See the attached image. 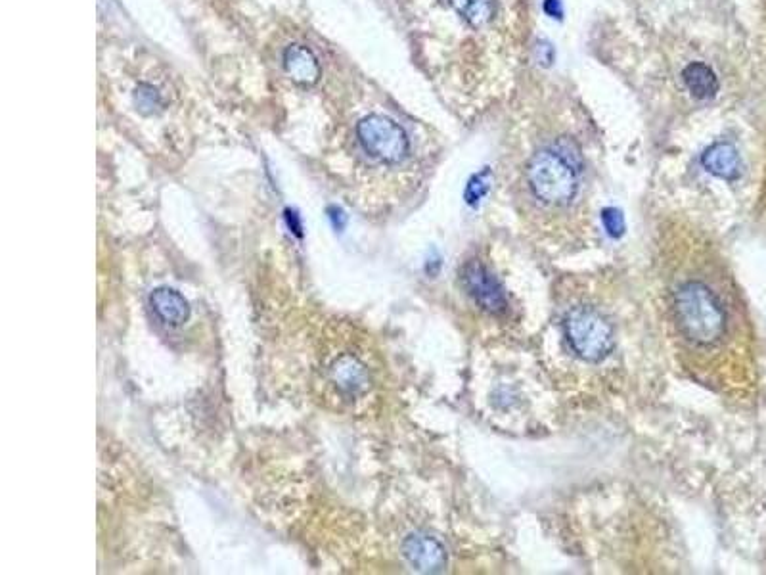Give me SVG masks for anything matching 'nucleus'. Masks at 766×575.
Wrapping results in <instances>:
<instances>
[{"label":"nucleus","instance_id":"nucleus-12","mask_svg":"<svg viewBox=\"0 0 766 575\" xmlns=\"http://www.w3.org/2000/svg\"><path fill=\"white\" fill-rule=\"evenodd\" d=\"M452 8L472 27H485L495 18V0H449Z\"/></svg>","mask_w":766,"mask_h":575},{"label":"nucleus","instance_id":"nucleus-5","mask_svg":"<svg viewBox=\"0 0 766 575\" xmlns=\"http://www.w3.org/2000/svg\"><path fill=\"white\" fill-rule=\"evenodd\" d=\"M362 150L385 165H397L410 154V140L403 127L385 115H368L357 125Z\"/></svg>","mask_w":766,"mask_h":575},{"label":"nucleus","instance_id":"nucleus-7","mask_svg":"<svg viewBox=\"0 0 766 575\" xmlns=\"http://www.w3.org/2000/svg\"><path fill=\"white\" fill-rule=\"evenodd\" d=\"M406 562L418 572H441L447 566L445 547L428 533H412L403 543Z\"/></svg>","mask_w":766,"mask_h":575},{"label":"nucleus","instance_id":"nucleus-4","mask_svg":"<svg viewBox=\"0 0 766 575\" xmlns=\"http://www.w3.org/2000/svg\"><path fill=\"white\" fill-rule=\"evenodd\" d=\"M458 280L466 298L470 299L483 315L498 322L512 319L510 294L487 259H468L458 273Z\"/></svg>","mask_w":766,"mask_h":575},{"label":"nucleus","instance_id":"nucleus-3","mask_svg":"<svg viewBox=\"0 0 766 575\" xmlns=\"http://www.w3.org/2000/svg\"><path fill=\"white\" fill-rule=\"evenodd\" d=\"M560 328L573 357L586 365L606 361L617 349V326L596 299L569 296L562 307Z\"/></svg>","mask_w":766,"mask_h":575},{"label":"nucleus","instance_id":"nucleus-11","mask_svg":"<svg viewBox=\"0 0 766 575\" xmlns=\"http://www.w3.org/2000/svg\"><path fill=\"white\" fill-rule=\"evenodd\" d=\"M682 81L688 92L698 100L713 98L719 92V79L715 71L703 62L688 64L682 71Z\"/></svg>","mask_w":766,"mask_h":575},{"label":"nucleus","instance_id":"nucleus-14","mask_svg":"<svg viewBox=\"0 0 766 575\" xmlns=\"http://www.w3.org/2000/svg\"><path fill=\"white\" fill-rule=\"evenodd\" d=\"M544 10H546L552 18H556V16L562 14V8H560V2H558V0H546V2H544Z\"/></svg>","mask_w":766,"mask_h":575},{"label":"nucleus","instance_id":"nucleus-2","mask_svg":"<svg viewBox=\"0 0 766 575\" xmlns=\"http://www.w3.org/2000/svg\"><path fill=\"white\" fill-rule=\"evenodd\" d=\"M525 215L544 242L560 250L585 248L588 221L579 213L583 190V154L575 142L560 138L537 150L523 169Z\"/></svg>","mask_w":766,"mask_h":575},{"label":"nucleus","instance_id":"nucleus-1","mask_svg":"<svg viewBox=\"0 0 766 575\" xmlns=\"http://www.w3.org/2000/svg\"><path fill=\"white\" fill-rule=\"evenodd\" d=\"M654 261L678 365L711 390L740 388L744 324L717 250L694 227L669 225L659 232Z\"/></svg>","mask_w":766,"mask_h":575},{"label":"nucleus","instance_id":"nucleus-6","mask_svg":"<svg viewBox=\"0 0 766 575\" xmlns=\"http://www.w3.org/2000/svg\"><path fill=\"white\" fill-rule=\"evenodd\" d=\"M330 382L345 397H361L372 386V372L361 357L343 353L328 368Z\"/></svg>","mask_w":766,"mask_h":575},{"label":"nucleus","instance_id":"nucleus-10","mask_svg":"<svg viewBox=\"0 0 766 575\" xmlns=\"http://www.w3.org/2000/svg\"><path fill=\"white\" fill-rule=\"evenodd\" d=\"M703 167L726 181H734L740 175L738 150L728 142H717L703 154Z\"/></svg>","mask_w":766,"mask_h":575},{"label":"nucleus","instance_id":"nucleus-9","mask_svg":"<svg viewBox=\"0 0 766 575\" xmlns=\"http://www.w3.org/2000/svg\"><path fill=\"white\" fill-rule=\"evenodd\" d=\"M150 307L159 321L167 326H182L190 319V305L173 288H158L150 296Z\"/></svg>","mask_w":766,"mask_h":575},{"label":"nucleus","instance_id":"nucleus-8","mask_svg":"<svg viewBox=\"0 0 766 575\" xmlns=\"http://www.w3.org/2000/svg\"><path fill=\"white\" fill-rule=\"evenodd\" d=\"M284 69L293 83L301 87H313L320 79V64L313 50L307 46L293 45L284 52Z\"/></svg>","mask_w":766,"mask_h":575},{"label":"nucleus","instance_id":"nucleus-13","mask_svg":"<svg viewBox=\"0 0 766 575\" xmlns=\"http://www.w3.org/2000/svg\"><path fill=\"white\" fill-rule=\"evenodd\" d=\"M135 106L140 114H158L163 108V98L152 85H138L135 91Z\"/></svg>","mask_w":766,"mask_h":575}]
</instances>
